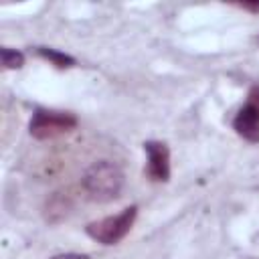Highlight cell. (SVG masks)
Returning a JSON list of instances; mask_svg holds the SVG:
<instances>
[{"label":"cell","instance_id":"6da1fadb","mask_svg":"<svg viewBox=\"0 0 259 259\" xmlns=\"http://www.w3.org/2000/svg\"><path fill=\"white\" fill-rule=\"evenodd\" d=\"M83 188L93 200H99V202L113 200L119 196L123 188V172L115 164L107 160H99L85 170Z\"/></svg>","mask_w":259,"mask_h":259},{"label":"cell","instance_id":"7a4b0ae2","mask_svg":"<svg viewBox=\"0 0 259 259\" xmlns=\"http://www.w3.org/2000/svg\"><path fill=\"white\" fill-rule=\"evenodd\" d=\"M136 210H138L136 206H127L115 217H105V219L93 221L87 225V235L103 245H115L130 233V229L136 221Z\"/></svg>","mask_w":259,"mask_h":259},{"label":"cell","instance_id":"3957f363","mask_svg":"<svg viewBox=\"0 0 259 259\" xmlns=\"http://www.w3.org/2000/svg\"><path fill=\"white\" fill-rule=\"evenodd\" d=\"M75 125H77V119L71 113L36 109L30 119V134L38 140H47V138L61 136V134L73 130Z\"/></svg>","mask_w":259,"mask_h":259},{"label":"cell","instance_id":"277c9868","mask_svg":"<svg viewBox=\"0 0 259 259\" xmlns=\"http://www.w3.org/2000/svg\"><path fill=\"white\" fill-rule=\"evenodd\" d=\"M144 150L148 154V174L154 180L166 182L170 178V152L162 142H146Z\"/></svg>","mask_w":259,"mask_h":259},{"label":"cell","instance_id":"5b68a950","mask_svg":"<svg viewBox=\"0 0 259 259\" xmlns=\"http://www.w3.org/2000/svg\"><path fill=\"white\" fill-rule=\"evenodd\" d=\"M233 127L241 138L249 142H259V111L249 103L243 105L233 119Z\"/></svg>","mask_w":259,"mask_h":259},{"label":"cell","instance_id":"8992f818","mask_svg":"<svg viewBox=\"0 0 259 259\" xmlns=\"http://www.w3.org/2000/svg\"><path fill=\"white\" fill-rule=\"evenodd\" d=\"M36 53L42 57V59H49L53 65H57V67H71V65H75V59L73 57H69V55H65V53H59V51H55V49H36Z\"/></svg>","mask_w":259,"mask_h":259},{"label":"cell","instance_id":"52a82bcc","mask_svg":"<svg viewBox=\"0 0 259 259\" xmlns=\"http://www.w3.org/2000/svg\"><path fill=\"white\" fill-rule=\"evenodd\" d=\"M0 59H2V65L6 69H20L24 65V55L18 51H12V49H2Z\"/></svg>","mask_w":259,"mask_h":259},{"label":"cell","instance_id":"ba28073f","mask_svg":"<svg viewBox=\"0 0 259 259\" xmlns=\"http://www.w3.org/2000/svg\"><path fill=\"white\" fill-rule=\"evenodd\" d=\"M249 105H253L257 111H259V85H255L251 91H249Z\"/></svg>","mask_w":259,"mask_h":259},{"label":"cell","instance_id":"9c48e42d","mask_svg":"<svg viewBox=\"0 0 259 259\" xmlns=\"http://www.w3.org/2000/svg\"><path fill=\"white\" fill-rule=\"evenodd\" d=\"M51 259H87L85 255H79V253H63V255H55Z\"/></svg>","mask_w":259,"mask_h":259},{"label":"cell","instance_id":"30bf717a","mask_svg":"<svg viewBox=\"0 0 259 259\" xmlns=\"http://www.w3.org/2000/svg\"><path fill=\"white\" fill-rule=\"evenodd\" d=\"M243 10H251V12H259V2H243L239 4Z\"/></svg>","mask_w":259,"mask_h":259}]
</instances>
